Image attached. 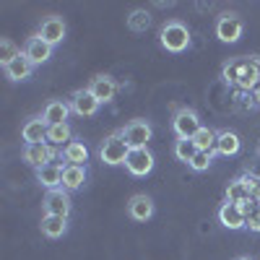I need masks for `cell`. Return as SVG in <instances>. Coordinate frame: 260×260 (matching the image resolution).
Returning <instances> with one entry per match:
<instances>
[{"mask_svg": "<svg viewBox=\"0 0 260 260\" xmlns=\"http://www.w3.org/2000/svg\"><path fill=\"white\" fill-rule=\"evenodd\" d=\"M221 78L237 91H255L260 86V57H232L224 62Z\"/></svg>", "mask_w": 260, "mask_h": 260, "instance_id": "cell-1", "label": "cell"}, {"mask_svg": "<svg viewBox=\"0 0 260 260\" xmlns=\"http://www.w3.org/2000/svg\"><path fill=\"white\" fill-rule=\"evenodd\" d=\"M159 45L167 52H185L190 47V29L182 21H167L159 31Z\"/></svg>", "mask_w": 260, "mask_h": 260, "instance_id": "cell-2", "label": "cell"}, {"mask_svg": "<svg viewBox=\"0 0 260 260\" xmlns=\"http://www.w3.org/2000/svg\"><path fill=\"white\" fill-rule=\"evenodd\" d=\"M127 154H130V146L122 141L120 133H112V136H107L104 143L99 146V159L104 164H110V167H120L127 161Z\"/></svg>", "mask_w": 260, "mask_h": 260, "instance_id": "cell-3", "label": "cell"}, {"mask_svg": "<svg viewBox=\"0 0 260 260\" xmlns=\"http://www.w3.org/2000/svg\"><path fill=\"white\" fill-rule=\"evenodd\" d=\"M201 117L195 115L192 110H187V107H182V110L175 112V120H172V130H175V136L182 138V141H192L195 136H198L201 130Z\"/></svg>", "mask_w": 260, "mask_h": 260, "instance_id": "cell-4", "label": "cell"}, {"mask_svg": "<svg viewBox=\"0 0 260 260\" xmlns=\"http://www.w3.org/2000/svg\"><path fill=\"white\" fill-rule=\"evenodd\" d=\"M24 161L29 167L39 169L45 164H60V154L50 143H31V146H24Z\"/></svg>", "mask_w": 260, "mask_h": 260, "instance_id": "cell-5", "label": "cell"}, {"mask_svg": "<svg viewBox=\"0 0 260 260\" xmlns=\"http://www.w3.org/2000/svg\"><path fill=\"white\" fill-rule=\"evenodd\" d=\"M120 136L130 148H146V143L151 141V136H154V130H151V125L146 120H130L120 130Z\"/></svg>", "mask_w": 260, "mask_h": 260, "instance_id": "cell-6", "label": "cell"}, {"mask_svg": "<svg viewBox=\"0 0 260 260\" xmlns=\"http://www.w3.org/2000/svg\"><path fill=\"white\" fill-rule=\"evenodd\" d=\"M45 216H62V219H68L71 216V208H73V203H71V195H68V190H47V195H45Z\"/></svg>", "mask_w": 260, "mask_h": 260, "instance_id": "cell-7", "label": "cell"}, {"mask_svg": "<svg viewBox=\"0 0 260 260\" xmlns=\"http://www.w3.org/2000/svg\"><path fill=\"white\" fill-rule=\"evenodd\" d=\"M242 31H245V24L237 13H224V16H219V21H216V37H219L221 42H226V45L240 39Z\"/></svg>", "mask_w": 260, "mask_h": 260, "instance_id": "cell-8", "label": "cell"}, {"mask_svg": "<svg viewBox=\"0 0 260 260\" xmlns=\"http://www.w3.org/2000/svg\"><path fill=\"white\" fill-rule=\"evenodd\" d=\"M154 154H151L148 148H130V154H127V161H125V167H127V172L133 177H146L151 169H154Z\"/></svg>", "mask_w": 260, "mask_h": 260, "instance_id": "cell-9", "label": "cell"}, {"mask_svg": "<svg viewBox=\"0 0 260 260\" xmlns=\"http://www.w3.org/2000/svg\"><path fill=\"white\" fill-rule=\"evenodd\" d=\"M99 107H102V102H99L89 89H78V91H73V96H71V110H73L76 115H81V117L96 115Z\"/></svg>", "mask_w": 260, "mask_h": 260, "instance_id": "cell-10", "label": "cell"}, {"mask_svg": "<svg viewBox=\"0 0 260 260\" xmlns=\"http://www.w3.org/2000/svg\"><path fill=\"white\" fill-rule=\"evenodd\" d=\"M39 37L47 42V45H60V42L65 39V21L60 16H47L45 21H42L39 26Z\"/></svg>", "mask_w": 260, "mask_h": 260, "instance_id": "cell-11", "label": "cell"}, {"mask_svg": "<svg viewBox=\"0 0 260 260\" xmlns=\"http://www.w3.org/2000/svg\"><path fill=\"white\" fill-rule=\"evenodd\" d=\"M71 104L68 102H62V99H52L47 102V107L42 110V120H45L47 125H65L71 117Z\"/></svg>", "mask_w": 260, "mask_h": 260, "instance_id": "cell-12", "label": "cell"}, {"mask_svg": "<svg viewBox=\"0 0 260 260\" xmlns=\"http://www.w3.org/2000/svg\"><path fill=\"white\" fill-rule=\"evenodd\" d=\"M219 221H221V226L237 232V229H245L247 226V216L242 213V208L237 206V203H224L219 208Z\"/></svg>", "mask_w": 260, "mask_h": 260, "instance_id": "cell-13", "label": "cell"}, {"mask_svg": "<svg viewBox=\"0 0 260 260\" xmlns=\"http://www.w3.org/2000/svg\"><path fill=\"white\" fill-rule=\"evenodd\" d=\"M127 216L133 221H148L154 216V201L148 195H133L127 201Z\"/></svg>", "mask_w": 260, "mask_h": 260, "instance_id": "cell-14", "label": "cell"}, {"mask_svg": "<svg viewBox=\"0 0 260 260\" xmlns=\"http://www.w3.org/2000/svg\"><path fill=\"white\" fill-rule=\"evenodd\" d=\"M24 55H26L34 65H42V62H47V60L52 57V45H47V42L42 39L39 34H37V37H29L26 47H24Z\"/></svg>", "mask_w": 260, "mask_h": 260, "instance_id": "cell-15", "label": "cell"}, {"mask_svg": "<svg viewBox=\"0 0 260 260\" xmlns=\"http://www.w3.org/2000/svg\"><path fill=\"white\" fill-rule=\"evenodd\" d=\"M62 167L65 164H45L37 169V182L47 190H60L62 187Z\"/></svg>", "mask_w": 260, "mask_h": 260, "instance_id": "cell-16", "label": "cell"}, {"mask_svg": "<svg viewBox=\"0 0 260 260\" xmlns=\"http://www.w3.org/2000/svg\"><path fill=\"white\" fill-rule=\"evenodd\" d=\"M31 73H34V62H31L24 52H21L13 62H8V65H6V76H8V81H13V83L31 78Z\"/></svg>", "mask_w": 260, "mask_h": 260, "instance_id": "cell-17", "label": "cell"}, {"mask_svg": "<svg viewBox=\"0 0 260 260\" xmlns=\"http://www.w3.org/2000/svg\"><path fill=\"white\" fill-rule=\"evenodd\" d=\"M89 91H91L102 104H107V102H112V99H115V94H117V83H115V78H110V76H96V78L89 83Z\"/></svg>", "mask_w": 260, "mask_h": 260, "instance_id": "cell-18", "label": "cell"}, {"mask_svg": "<svg viewBox=\"0 0 260 260\" xmlns=\"http://www.w3.org/2000/svg\"><path fill=\"white\" fill-rule=\"evenodd\" d=\"M47 133H50V125L42 120V117H34L24 125V130H21V136H24L26 146L31 143H47Z\"/></svg>", "mask_w": 260, "mask_h": 260, "instance_id": "cell-19", "label": "cell"}, {"mask_svg": "<svg viewBox=\"0 0 260 260\" xmlns=\"http://www.w3.org/2000/svg\"><path fill=\"white\" fill-rule=\"evenodd\" d=\"M62 161L73 164V167H86V161H89V148H86L81 141H71L62 148Z\"/></svg>", "mask_w": 260, "mask_h": 260, "instance_id": "cell-20", "label": "cell"}, {"mask_svg": "<svg viewBox=\"0 0 260 260\" xmlns=\"http://www.w3.org/2000/svg\"><path fill=\"white\" fill-rule=\"evenodd\" d=\"M83 185H86V167L65 164L62 167V190H78Z\"/></svg>", "mask_w": 260, "mask_h": 260, "instance_id": "cell-21", "label": "cell"}, {"mask_svg": "<svg viewBox=\"0 0 260 260\" xmlns=\"http://www.w3.org/2000/svg\"><path fill=\"white\" fill-rule=\"evenodd\" d=\"M42 234L50 237V240H57L68 232V219H62V216H42V224H39Z\"/></svg>", "mask_w": 260, "mask_h": 260, "instance_id": "cell-22", "label": "cell"}, {"mask_svg": "<svg viewBox=\"0 0 260 260\" xmlns=\"http://www.w3.org/2000/svg\"><path fill=\"white\" fill-rule=\"evenodd\" d=\"M240 151V136L232 130H219V141H216V154L221 156H234Z\"/></svg>", "mask_w": 260, "mask_h": 260, "instance_id": "cell-23", "label": "cell"}, {"mask_svg": "<svg viewBox=\"0 0 260 260\" xmlns=\"http://www.w3.org/2000/svg\"><path fill=\"white\" fill-rule=\"evenodd\" d=\"M73 141V130H71V125L68 122H65V125H50V133H47V143L50 146H68Z\"/></svg>", "mask_w": 260, "mask_h": 260, "instance_id": "cell-24", "label": "cell"}, {"mask_svg": "<svg viewBox=\"0 0 260 260\" xmlns=\"http://www.w3.org/2000/svg\"><path fill=\"white\" fill-rule=\"evenodd\" d=\"M148 26H151V13H148V11H143V8L130 11V16H127V29H130V31L143 34Z\"/></svg>", "mask_w": 260, "mask_h": 260, "instance_id": "cell-25", "label": "cell"}, {"mask_svg": "<svg viewBox=\"0 0 260 260\" xmlns=\"http://www.w3.org/2000/svg\"><path fill=\"white\" fill-rule=\"evenodd\" d=\"M247 198H250V187L242 182V177H237L234 182H229V187H226V203H237V206H240Z\"/></svg>", "mask_w": 260, "mask_h": 260, "instance_id": "cell-26", "label": "cell"}, {"mask_svg": "<svg viewBox=\"0 0 260 260\" xmlns=\"http://www.w3.org/2000/svg\"><path fill=\"white\" fill-rule=\"evenodd\" d=\"M192 141H195V146H198V151H213V154H216V141H219V133L211 130V127H201L198 136H195Z\"/></svg>", "mask_w": 260, "mask_h": 260, "instance_id": "cell-27", "label": "cell"}, {"mask_svg": "<svg viewBox=\"0 0 260 260\" xmlns=\"http://www.w3.org/2000/svg\"><path fill=\"white\" fill-rule=\"evenodd\" d=\"M195 154H198V146H195V141H182V138H177V143H175V156H177L180 161L190 164Z\"/></svg>", "mask_w": 260, "mask_h": 260, "instance_id": "cell-28", "label": "cell"}, {"mask_svg": "<svg viewBox=\"0 0 260 260\" xmlns=\"http://www.w3.org/2000/svg\"><path fill=\"white\" fill-rule=\"evenodd\" d=\"M18 55H21V50L13 45L11 39H3V42H0V62H3V68H6L8 62H13Z\"/></svg>", "mask_w": 260, "mask_h": 260, "instance_id": "cell-29", "label": "cell"}, {"mask_svg": "<svg viewBox=\"0 0 260 260\" xmlns=\"http://www.w3.org/2000/svg\"><path fill=\"white\" fill-rule=\"evenodd\" d=\"M211 161H213V151H198V154L192 156V161H190V169L206 172V169L211 167Z\"/></svg>", "mask_w": 260, "mask_h": 260, "instance_id": "cell-30", "label": "cell"}, {"mask_svg": "<svg viewBox=\"0 0 260 260\" xmlns=\"http://www.w3.org/2000/svg\"><path fill=\"white\" fill-rule=\"evenodd\" d=\"M242 182L250 187V198H255L260 203V177L257 175H250V172H245L242 175Z\"/></svg>", "mask_w": 260, "mask_h": 260, "instance_id": "cell-31", "label": "cell"}, {"mask_svg": "<svg viewBox=\"0 0 260 260\" xmlns=\"http://www.w3.org/2000/svg\"><path fill=\"white\" fill-rule=\"evenodd\" d=\"M234 107H237V110H255L257 102H255V96H252L250 91H240V94H237Z\"/></svg>", "mask_w": 260, "mask_h": 260, "instance_id": "cell-32", "label": "cell"}, {"mask_svg": "<svg viewBox=\"0 0 260 260\" xmlns=\"http://www.w3.org/2000/svg\"><path fill=\"white\" fill-rule=\"evenodd\" d=\"M240 208H242V213H245V216H250V213L260 211V203H257L255 198H247V201H242V203H240Z\"/></svg>", "mask_w": 260, "mask_h": 260, "instance_id": "cell-33", "label": "cell"}, {"mask_svg": "<svg viewBox=\"0 0 260 260\" xmlns=\"http://www.w3.org/2000/svg\"><path fill=\"white\" fill-rule=\"evenodd\" d=\"M247 229L260 234V211H255V213H250V216H247Z\"/></svg>", "mask_w": 260, "mask_h": 260, "instance_id": "cell-34", "label": "cell"}, {"mask_svg": "<svg viewBox=\"0 0 260 260\" xmlns=\"http://www.w3.org/2000/svg\"><path fill=\"white\" fill-rule=\"evenodd\" d=\"M252 96H255V102H257V107H260V86H257V89L252 91Z\"/></svg>", "mask_w": 260, "mask_h": 260, "instance_id": "cell-35", "label": "cell"}, {"mask_svg": "<svg viewBox=\"0 0 260 260\" xmlns=\"http://www.w3.org/2000/svg\"><path fill=\"white\" fill-rule=\"evenodd\" d=\"M237 260H250V257H237Z\"/></svg>", "mask_w": 260, "mask_h": 260, "instance_id": "cell-36", "label": "cell"}]
</instances>
